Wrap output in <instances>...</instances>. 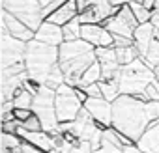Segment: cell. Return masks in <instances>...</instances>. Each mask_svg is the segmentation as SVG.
<instances>
[{
    "label": "cell",
    "mask_w": 159,
    "mask_h": 153,
    "mask_svg": "<svg viewBox=\"0 0 159 153\" xmlns=\"http://www.w3.org/2000/svg\"><path fill=\"white\" fill-rule=\"evenodd\" d=\"M155 121L152 101H142L133 95H120L112 103V127L137 142L146 127Z\"/></svg>",
    "instance_id": "cell-1"
},
{
    "label": "cell",
    "mask_w": 159,
    "mask_h": 153,
    "mask_svg": "<svg viewBox=\"0 0 159 153\" xmlns=\"http://www.w3.org/2000/svg\"><path fill=\"white\" fill-rule=\"evenodd\" d=\"M58 63L66 75V82L73 88H81L83 73L96 62V47L84 39L64 41L58 47Z\"/></svg>",
    "instance_id": "cell-2"
},
{
    "label": "cell",
    "mask_w": 159,
    "mask_h": 153,
    "mask_svg": "<svg viewBox=\"0 0 159 153\" xmlns=\"http://www.w3.org/2000/svg\"><path fill=\"white\" fill-rule=\"evenodd\" d=\"M157 79L155 69L144 60V58H137L135 62L122 65L120 75H118V86H120V94L122 95H133V97H140L144 101V94L146 88Z\"/></svg>",
    "instance_id": "cell-3"
},
{
    "label": "cell",
    "mask_w": 159,
    "mask_h": 153,
    "mask_svg": "<svg viewBox=\"0 0 159 153\" xmlns=\"http://www.w3.org/2000/svg\"><path fill=\"white\" fill-rule=\"evenodd\" d=\"M58 58H60L58 47L32 39L30 43H26V52H25V65L28 76L39 84H45L52 67L58 65Z\"/></svg>",
    "instance_id": "cell-4"
},
{
    "label": "cell",
    "mask_w": 159,
    "mask_h": 153,
    "mask_svg": "<svg viewBox=\"0 0 159 153\" xmlns=\"http://www.w3.org/2000/svg\"><path fill=\"white\" fill-rule=\"evenodd\" d=\"M34 114L41 120L43 131L52 133L58 127V116H56V90L49 86H41L39 92L34 95V105H32Z\"/></svg>",
    "instance_id": "cell-5"
},
{
    "label": "cell",
    "mask_w": 159,
    "mask_h": 153,
    "mask_svg": "<svg viewBox=\"0 0 159 153\" xmlns=\"http://www.w3.org/2000/svg\"><path fill=\"white\" fill-rule=\"evenodd\" d=\"M2 10L15 15L19 21H23L34 32L45 21L43 6L39 4V0H6V2H2Z\"/></svg>",
    "instance_id": "cell-6"
},
{
    "label": "cell",
    "mask_w": 159,
    "mask_h": 153,
    "mask_svg": "<svg viewBox=\"0 0 159 153\" xmlns=\"http://www.w3.org/2000/svg\"><path fill=\"white\" fill-rule=\"evenodd\" d=\"M83 108H84V103L79 99L77 88L69 86L67 82L56 88V116L60 123L75 121Z\"/></svg>",
    "instance_id": "cell-7"
},
{
    "label": "cell",
    "mask_w": 159,
    "mask_h": 153,
    "mask_svg": "<svg viewBox=\"0 0 159 153\" xmlns=\"http://www.w3.org/2000/svg\"><path fill=\"white\" fill-rule=\"evenodd\" d=\"M26 43L13 37L4 24H0V65L10 67L25 62Z\"/></svg>",
    "instance_id": "cell-8"
},
{
    "label": "cell",
    "mask_w": 159,
    "mask_h": 153,
    "mask_svg": "<svg viewBox=\"0 0 159 153\" xmlns=\"http://www.w3.org/2000/svg\"><path fill=\"white\" fill-rule=\"evenodd\" d=\"M122 6H114L111 0H88L83 11L79 13L83 24H103L109 17L116 15Z\"/></svg>",
    "instance_id": "cell-9"
},
{
    "label": "cell",
    "mask_w": 159,
    "mask_h": 153,
    "mask_svg": "<svg viewBox=\"0 0 159 153\" xmlns=\"http://www.w3.org/2000/svg\"><path fill=\"white\" fill-rule=\"evenodd\" d=\"M103 26H105L112 36H122V37L133 39V34H135V30H137V26H139V21L135 19V15H133L129 4H125V6L120 8V11H118L116 15L109 17V19L103 23Z\"/></svg>",
    "instance_id": "cell-10"
},
{
    "label": "cell",
    "mask_w": 159,
    "mask_h": 153,
    "mask_svg": "<svg viewBox=\"0 0 159 153\" xmlns=\"http://www.w3.org/2000/svg\"><path fill=\"white\" fill-rule=\"evenodd\" d=\"M84 108L103 129L112 127V103L111 101H107L105 97H88L84 101Z\"/></svg>",
    "instance_id": "cell-11"
},
{
    "label": "cell",
    "mask_w": 159,
    "mask_h": 153,
    "mask_svg": "<svg viewBox=\"0 0 159 153\" xmlns=\"http://www.w3.org/2000/svg\"><path fill=\"white\" fill-rule=\"evenodd\" d=\"M96 60L101 65L103 71V81H118V75H120V62L116 58V49L114 47H101L96 49Z\"/></svg>",
    "instance_id": "cell-12"
},
{
    "label": "cell",
    "mask_w": 159,
    "mask_h": 153,
    "mask_svg": "<svg viewBox=\"0 0 159 153\" xmlns=\"http://www.w3.org/2000/svg\"><path fill=\"white\" fill-rule=\"evenodd\" d=\"M81 39L88 41L92 47H114V36L103 26V24H83Z\"/></svg>",
    "instance_id": "cell-13"
},
{
    "label": "cell",
    "mask_w": 159,
    "mask_h": 153,
    "mask_svg": "<svg viewBox=\"0 0 159 153\" xmlns=\"http://www.w3.org/2000/svg\"><path fill=\"white\" fill-rule=\"evenodd\" d=\"M0 24H4V26L8 28V32H10L13 37L21 39V41H25V43H30L32 39H36V32H34L32 28H28L23 21H19L15 15H11V13L6 11V10L0 11Z\"/></svg>",
    "instance_id": "cell-14"
},
{
    "label": "cell",
    "mask_w": 159,
    "mask_h": 153,
    "mask_svg": "<svg viewBox=\"0 0 159 153\" xmlns=\"http://www.w3.org/2000/svg\"><path fill=\"white\" fill-rule=\"evenodd\" d=\"M36 39L41 41V43H47V45H52V47H60L66 39H64V30L62 26L54 24V23H49V21H43L41 26L36 30Z\"/></svg>",
    "instance_id": "cell-15"
},
{
    "label": "cell",
    "mask_w": 159,
    "mask_h": 153,
    "mask_svg": "<svg viewBox=\"0 0 159 153\" xmlns=\"http://www.w3.org/2000/svg\"><path fill=\"white\" fill-rule=\"evenodd\" d=\"M135 144L142 153H159V120L152 121Z\"/></svg>",
    "instance_id": "cell-16"
},
{
    "label": "cell",
    "mask_w": 159,
    "mask_h": 153,
    "mask_svg": "<svg viewBox=\"0 0 159 153\" xmlns=\"http://www.w3.org/2000/svg\"><path fill=\"white\" fill-rule=\"evenodd\" d=\"M155 39V28L152 23H144V24H139L135 34H133V43L140 54V58H144L148 54V49L152 45V41Z\"/></svg>",
    "instance_id": "cell-17"
},
{
    "label": "cell",
    "mask_w": 159,
    "mask_h": 153,
    "mask_svg": "<svg viewBox=\"0 0 159 153\" xmlns=\"http://www.w3.org/2000/svg\"><path fill=\"white\" fill-rule=\"evenodd\" d=\"M19 136H21L26 144H32L34 147H38V149H41V151H45V153H51L52 147H54L52 136H51V133H47V131H25V129L21 127Z\"/></svg>",
    "instance_id": "cell-18"
},
{
    "label": "cell",
    "mask_w": 159,
    "mask_h": 153,
    "mask_svg": "<svg viewBox=\"0 0 159 153\" xmlns=\"http://www.w3.org/2000/svg\"><path fill=\"white\" fill-rule=\"evenodd\" d=\"M79 13H81V8H79V0H69V2H66L62 8H58L54 13H51L45 21L54 23V24H58V26H64L66 23L77 19Z\"/></svg>",
    "instance_id": "cell-19"
},
{
    "label": "cell",
    "mask_w": 159,
    "mask_h": 153,
    "mask_svg": "<svg viewBox=\"0 0 159 153\" xmlns=\"http://www.w3.org/2000/svg\"><path fill=\"white\" fill-rule=\"evenodd\" d=\"M103 81V71H101V65L99 62L96 60L81 76V88H86L90 84H96V82H101Z\"/></svg>",
    "instance_id": "cell-20"
},
{
    "label": "cell",
    "mask_w": 159,
    "mask_h": 153,
    "mask_svg": "<svg viewBox=\"0 0 159 153\" xmlns=\"http://www.w3.org/2000/svg\"><path fill=\"white\" fill-rule=\"evenodd\" d=\"M23 144H25V140L19 134H11V133L0 134V153H6L10 149H21Z\"/></svg>",
    "instance_id": "cell-21"
},
{
    "label": "cell",
    "mask_w": 159,
    "mask_h": 153,
    "mask_svg": "<svg viewBox=\"0 0 159 153\" xmlns=\"http://www.w3.org/2000/svg\"><path fill=\"white\" fill-rule=\"evenodd\" d=\"M114 49H116V58H118L120 65H127V63L135 62L137 58H140V54H139L135 43L129 45V47H114Z\"/></svg>",
    "instance_id": "cell-22"
},
{
    "label": "cell",
    "mask_w": 159,
    "mask_h": 153,
    "mask_svg": "<svg viewBox=\"0 0 159 153\" xmlns=\"http://www.w3.org/2000/svg\"><path fill=\"white\" fill-rule=\"evenodd\" d=\"M62 30H64V39L66 41H75V39H81V32H83V23H81V19H73V21H69V23H66L64 26H62Z\"/></svg>",
    "instance_id": "cell-23"
},
{
    "label": "cell",
    "mask_w": 159,
    "mask_h": 153,
    "mask_svg": "<svg viewBox=\"0 0 159 153\" xmlns=\"http://www.w3.org/2000/svg\"><path fill=\"white\" fill-rule=\"evenodd\" d=\"M129 8H131V11H133L135 19L139 21V24H144V23H150V21H152V15H153V11H152V10H148L144 4H140V2H135V0H131V2H129Z\"/></svg>",
    "instance_id": "cell-24"
},
{
    "label": "cell",
    "mask_w": 159,
    "mask_h": 153,
    "mask_svg": "<svg viewBox=\"0 0 159 153\" xmlns=\"http://www.w3.org/2000/svg\"><path fill=\"white\" fill-rule=\"evenodd\" d=\"M99 86H101V94H103V97H105L107 101H111V103H114V101L122 95V94H120L118 81H101Z\"/></svg>",
    "instance_id": "cell-25"
},
{
    "label": "cell",
    "mask_w": 159,
    "mask_h": 153,
    "mask_svg": "<svg viewBox=\"0 0 159 153\" xmlns=\"http://www.w3.org/2000/svg\"><path fill=\"white\" fill-rule=\"evenodd\" d=\"M13 105H15V108H32V105H34V94H30L25 88L17 90V94L13 97Z\"/></svg>",
    "instance_id": "cell-26"
},
{
    "label": "cell",
    "mask_w": 159,
    "mask_h": 153,
    "mask_svg": "<svg viewBox=\"0 0 159 153\" xmlns=\"http://www.w3.org/2000/svg\"><path fill=\"white\" fill-rule=\"evenodd\" d=\"M64 82H66V75H64V71H62V67H60V63H58V65H54V67H52V71L49 73L45 86H49V88L56 90V88H58V86H62Z\"/></svg>",
    "instance_id": "cell-27"
},
{
    "label": "cell",
    "mask_w": 159,
    "mask_h": 153,
    "mask_svg": "<svg viewBox=\"0 0 159 153\" xmlns=\"http://www.w3.org/2000/svg\"><path fill=\"white\" fill-rule=\"evenodd\" d=\"M144 60L152 65V67H157L159 65V39H153L150 49H148V54L144 56Z\"/></svg>",
    "instance_id": "cell-28"
},
{
    "label": "cell",
    "mask_w": 159,
    "mask_h": 153,
    "mask_svg": "<svg viewBox=\"0 0 159 153\" xmlns=\"http://www.w3.org/2000/svg\"><path fill=\"white\" fill-rule=\"evenodd\" d=\"M23 129H25V131H43V123H41V120L34 114L32 118H28L26 121H23Z\"/></svg>",
    "instance_id": "cell-29"
},
{
    "label": "cell",
    "mask_w": 159,
    "mask_h": 153,
    "mask_svg": "<svg viewBox=\"0 0 159 153\" xmlns=\"http://www.w3.org/2000/svg\"><path fill=\"white\" fill-rule=\"evenodd\" d=\"M21 127H23V121H19V120H10V121H4L2 123V133H11V134H19V131H21Z\"/></svg>",
    "instance_id": "cell-30"
},
{
    "label": "cell",
    "mask_w": 159,
    "mask_h": 153,
    "mask_svg": "<svg viewBox=\"0 0 159 153\" xmlns=\"http://www.w3.org/2000/svg\"><path fill=\"white\" fill-rule=\"evenodd\" d=\"M32 116H34V110L32 108H15L13 110V118L19 120V121H26Z\"/></svg>",
    "instance_id": "cell-31"
},
{
    "label": "cell",
    "mask_w": 159,
    "mask_h": 153,
    "mask_svg": "<svg viewBox=\"0 0 159 153\" xmlns=\"http://www.w3.org/2000/svg\"><path fill=\"white\" fill-rule=\"evenodd\" d=\"M66 2H69V0H54L52 4H49V6H47V8L43 10V17L47 19V17H49L51 13H54V11H56L58 8H62V6H64Z\"/></svg>",
    "instance_id": "cell-32"
},
{
    "label": "cell",
    "mask_w": 159,
    "mask_h": 153,
    "mask_svg": "<svg viewBox=\"0 0 159 153\" xmlns=\"http://www.w3.org/2000/svg\"><path fill=\"white\" fill-rule=\"evenodd\" d=\"M83 90L86 92V95H88V97H103L99 82H96V84H90V86H86V88H83Z\"/></svg>",
    "instance_id": "cell-33"
},
{
    "label": "cell",
    "mask_w": 159,
    "mask_h": 153,
    "mask_svg": "<svg viewBox=\"0 0 159 153\" xmlns=\"http://www.w3.org/2000/svg\"><path fill=\"white\" fill-rule=\"evenodd\" d=\"M129 45H133V39L122 37V36H114V47H129Z\"/></svg>",
    "instance_id": "cell-34"
},
{
    "label": "cell",
    "mask_w": 159,
    "mask_h": 153,
    "mask_svg": "<svg viewBox=\"0 0 159 153\" xmlns=\"http://www.w3.org/2000/svg\"><path fill=\"white\" fill-rule=\"evenodd\" d=\"M21 151L23 153H45V151H41V149H38V147H34L32 144H23V147H21Z\"/></svg>",
    "instance_id": "cell-35"
},
{
    "label": "cell",
    "mask_w": 159,
    "mask_h": 153,
    "mask_svg": "<svg viewBox=\"0 0 159 153\" xmlns=\"http://www.w3.org/2000/svg\"><path fill=\"white\" fill-rule=\"evenodd\" d=\"M122 153H142V151L139 149L137 144H129V146H125V147L122 149Z\"/></svg>",
    "instance_id": "cell-36"
},
{
    "label": "cell",
    "mask_w": 159,
    "mask_h": 153,
    "mask_svg": "<svg viewBox=\"0 0 159 153\" xmlns=\"http://www.w3.org/2000/svg\"><path fill=\"white\" fill-rule=\"evenodd\" d=\"M152 24H153V28L155 30H159V13L157 11H153V15H152V21H150Z\"/></svg>",
    "instance_id": "cell-37"
},
{
    "label": "cell",
    "mask_w": 159,
    "mask_h": 153,
    "mask_svg": "<svg viewBox=\"0 0 159 153\" xmlns=\"http://www.w3.org/2000/svg\"><path fill=\"white\" fill-rule=\"evenodd\" d=\"M155 2H157V0H144L142 4H144L148 10H152V11H153V8H155Z\"/></svg>",
    "instance_id": "cell-38"
},
{
    "label": "cell",
    "mask_w": 159,
    "mask_h": 153,
    "mask_svg": "<svg viewBox=\"0 0 159 153\" xmlns=\"http://www.w3.org/2000/svg\"><path fill=\"white\" fill-rule=\"evenodd\" d=\"M111 2H112L114 6H125V4L131 2V0H111Z\"/></svg>",
    "instance_id": "cell-39"
},
{
    "label": "cell",
    "mask_w": 159,
    "mask_h": 153,
    "mask_svg": "<svg viewBox=\"0 0 159 153\" xmlns=\"http://www.w3.org/2000/svg\"><path fill=\"white\" fill-rule=\"evenodd\" d=\"M52 2H54V0H39V4L43 6V10H45V8H47L49 4H52Z\"/></svg>",
    "instance_id": "cell-40"
},
{
    "label": "cell",
    "mask_w": 159,
    "mask_h": 153,
    "mask_svg": "<svg viewBox=\"0 0 159 153\" xmlns=\"http://www.w3.org/2000/svg\"><path fill=\"white\" fill-rule=\"evenodd\" d=\"M153 11H157V13H159V0L155 2V8H153Z\"/></svg>",
    "instance_id": "cell-41"
},
{
    "label": "cell",
    "mask_w": 159,
    "mask_h": 153,
    "mask_svg": "<svg viewBox=\"0 0 159 153\" xmlns=\"http://www.w3.org/2000/svg\"><path fill=\"white\" fill-rule=\"evenodd\" d=\"M135 2H140V4H142V2H144V0H135Z\"/></svg>",
    "instance_id": "cell-42"
},
{
    "label": "cell",
    "mask_w": 159,
    "mask_h": 153,
    "mask_svg": "<svg viewBox=\"0 0 159 153\" xmlns=\"http://www.w3.org/2000/svg\"><path fill=\"white\" fill-rule=\"evenodd\" d=\"M2 2H6V0H0V4H2Z\"/></svg>",
    "instance_id": "cell-43"
},
{
    "label": "cell",
    "mask_w": 159,
    "mask_h": 153,
    "mask_svg": "<svg viewBox=\"0 0 159 153\" xmlns=\"http://www.w3.org/2000/svg\"><path fill=\"white\" fill-rule=\"evenodd\" d=\"M84 2H88V0H84Z\"/></svg>",
    "instance_id": "cell-44"
}]
</instances>
